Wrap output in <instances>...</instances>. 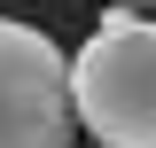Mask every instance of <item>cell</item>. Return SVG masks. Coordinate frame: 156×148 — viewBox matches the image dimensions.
I'll use <instances>...</instances> for the list:
<instances>
[{"mask_svg": "<svg viewBox=\"0 0 156 148\" xmlns=\"http://www.w3.org/2000/svg\"><path fill=\"white\" fill-rule=\"evenodd\" d=\"M62 86L101 148H156V16L109 8L101 31L62 55Z\"/></svg>", "mask_w": 156, "mask_h": 148, "instance_id": "1", "label": "cell"}, {"mask_svg": "<svg viewBox=\"0 0 156 148\" xmlns=\"http://www.w3.org/2000/svg\"><path fill=\"white\" fill-rule=\"evenodd\" d=\"M70 86H62V47L39 23L0 16V148H70Z\"/></svg>", "mask_w": 156, "mask_h": 148, "instance_id": "2", "label": "cell"}, {"mask_svg": "<svg viewBox=\"0 0 156 148\" xmlns=\"http://www.w3.org/2000/svg\"><path fill=\"white\" fill-rule=\"evenodd\" d=\"M109 8H133V16H156V0H109Z\"/></svg>", "mask_w": 156, "mask_h": 148, "instance_id": "3", "label": "cell"}]
</instances>
